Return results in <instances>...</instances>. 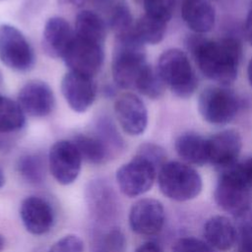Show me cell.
<instances>
[{
	"label": "cell",
	"mask_w": 252,
	"mask_h": 252,
	"mask_svg": "<svg viewBox=\"0 0 252 252\" xmlns=\"http://www.w3.org/2000/svg\"><path fill=\"white\" fill-rule=\"evenodd\" d=\"M181 17L192 32L206 33L215 26L216 12L206 0H182Z\"/></svg>",
	"instance_id": "d6986e66"
},
{
	"label": "cell",
	"mask_w": 252,
	"mask_h": 252,
	"mask_svg": "<svg viewBox=\"0 0 252 252\" xmlns=\"http://www.w3.org/2000/svg\"><path fill=\"white\" fill-rule=\"evenodd\" d=\"M25 123V112L18 101L0 94V135L16 133L24 128Z\"/></svg>",
	"instance_id": "cb8c5ba5"
},
{
	"label": "cell",
	"mask_w": 252,
	"mask_h": 252,
	"mask_svg": "<svg viewBox=\"0 0 252 252\" xmlns=\"http://www.w3.org/2000/svg\"><path fill=\"white\" fill-rule=\"evenodd\" d=\"M0 60L8 68L26 72L35 62L33 49L23 32L9 24L0 25Z\"/></svg>",
	"instance_id": "52a82bcc"
},
{
	"label": "cell",
	"mask_w": 252,
	"mask_h": 252,
	"mask_svg": "<svg viewBox=\"0 0 252 252\" xmlns=\"http://www.w3.org/2000/svg\"><path fill=\"white\" fill-rule=\"evenodd\" d=\"M128 220L131 229L137 234H157L164 224V208L158 200L153 198L140 199L131 207Z\"/></svg>",
	"instance_id": "7c38bea8"
},
{
	"label": "cell",
	"mask_w": 252,
	"mask_h": 252,
	"mask_svg": "<svg viewBox=\"0 0 252 252\" xmlns=\"http://www.w3.org/2000/svg\"><path fill=\"white\" fill-rule=\"evenodd\" d=\"M94 8L99 11H111V9L118 4V0H89Z\"/></svg>",
	"instance_id": "d590c367"
},
{
	"label": "cell",
	"mask_w": 252,
	"mask_h": 252,
	"mask_svg": "<svg viewBox=\"0 0 252 252\" xmlns=\"http://www.w3.org/2000/svg\"><path fill=\"white\" fill-rule=\"evenodd\" d=\"M84 242L76 234H67L58 239L48 252H84Z\"/></svg>",
	"instance_id": "1f68e13d"
},
{
	"label": "cell",
	"mask_w": 252,
	"mask_h": 252,
	"mask_svg": "<svg viewBox=\"0 0 252 252\" xmlns=\"http://www.w3.org/2000/svg\"><path fill=\"white\" fill-rule=\"evenodd\" d=\"M237 239H239L241 252H252V225L249 220L241 224Z\"/></svg>",
	"instance_id": "e575fe53"
},
{
	"label": "cell",
	"mask_w": 252,
	"mask_h": 252,
	"mask_svg": "<svg viewBox=\"0 0 252 252\" xmlns=\"http://www.w3.org/2000/svg\"><path fill=\"white\" fill-rule=\"evenodd\" d=\"M158 72L163 83L178 97L191 96L197 87L198 79L187 55L180 49L165 50L158 58Z\"/></svg>",
	"instance_id": "277c9868"
},
{
	"label": "cell",
	"mask_w": 252,
	"mask_h": 252,
	"mask_svg": "<svg viewBox=\"0 0 252 252\" xmlns=\"http://www.w3.org/2000/svg\"><path fill=\"white\" fill-rule=\"evenodd\" d=\"M4 183H5V177H4V174H3L2 170L0 169V188L4 185Z\"/></svg>",
	"instance_id": "b9f144b4"
},
{
	"label": "cell",
	"mask_w": 252,
	"mask_h": 252,
	"mask_svg": "<svg viewBox=\"0 0 252 252\" xmlns=\"http://www.w3.org/2000/svg\"><path fill=\"white\" fill-rule=\"evenodd\" d=\"M239 106L237 95L224 87H208L202 91L198 99L201 116L213 125L229 123L236 116Z\"/></svg>",
	"instance_id": "8992f818"
},
{
	"label": "cell",
	"mask_w": 252,
	"mask_h": 252,
	"mask_svg": "<svg viewBox=\"0 0 252 252\" xmlns=\"http://www.w3.org/2000/svg\"><path fill=\"white\" fill-rule=\"evenodd\" d=\"M146 64L144 44L136 39L134 33L124 39H115L111 73L118 88H134L138 75Z\"/></svg>",
	"instance_id": "5b68a950"
},
{
	"label": "cell",
	"mask_w": 252,
	"mask_h": 252,
	"mask_svg": "<svg viewBox=\"0 0 252 252\" xmlns=\"http://www.w3.org/2000/svg\"><path fill=\"white\" fill-rule=\"evenodd\" d=\"M74 36L75 32L65 19L58 16L51 17L43 28L42 49L51 58H63Z\"/></svg>",
	"instance_id": "ac0fdd59"
},
{
	"label": "cell",
	"mask_w": 252,
	"mask_h": 252,
	"mask_svg": "<svg viewBox=\"0 0 252 252\" xmlns=\"http://www.w3.org/2000/svg\"><path fill=\"white\" fill-rule=\"evenodd\" d=\"M135 252H163L162 248L154 241H148L136 248Z\"/></svg>",
	"instance_id": "8d00e7d4"
},
{
	"label": "cell",
	"mask_w": 252,
	"mask_h": 252,
	"mask_svg": "<svg viewBox=\"0 0 252 252\" xmlns=\"http://www.w3.org/2000/svg\"><path fill=\"white\" fill-rule=\"evenodd\" d=\"M158 169L147 158L136 155L116 171L120 191L128 197H138L148 192L158 176Z\"/></svg>",
	"instance_id": "ba28073f"
},
{
	"label": "cell",
	"mask_w": 252,
	"mask_h": 252,
	"mask_svg": "<svg viewBox=\"0 0 252 252\" xmlns=\"http://www.w3.org/2000/svg\"><path fill=\"white\" fill-rule=\"evenodd\" d=\"M61 93L71 109L82 113L94 103L96 85L93 77L69 71L62 78Z\"/></svg>",
	"instance_id": "4fadbf2b"
},
{
	"label": "cell",
	"mask_w": 252,
	"mask_h": 252,
	"mask_svg": "<svg viewBox=\"0 0 252 252\" xmlns=\"http://www.w3.org/2000/svg\"><path fill=\"white\" fill-rule=\"evenodd\" d=\"M74 32L80 38L103 45L106 37V24L97 13L83 10L76 16Z\"/></svg>",
	"instance_id": "7402d4cb"
},
{
	"label": "cell",
	"mask_w": 252,
	"mask_h": 252,
	"mask_svg": "<svg viewBox=\"0 0 252 252\" xmlns=\"http://www.w3.org/2000/svg\"><path fill=\"white\" fill-rule=\"evenodd\" d=\"M166 23L143 15L134 24L133 33L142 44H158L160 42L166 32Z\"/></svg>",
	"instance_id": "484cf974"
},
{
	"label": "cell",
	"mask_w": 252,
	"mask_h": 252,
	"mask_svg": "<svg viewBox=\"0 0 252 252\" xmlns=\"http://www.w3.org/2000/svg\"><path fill=\"white\" fill-rule=\"evenodd\" d=\"M62 59L69 71L94 78L104 61L103 46L75 35Z\"/></svg>",
	"instance_id": "9c48e42d"
},
{
	"label": "cell",
	"mask_w": 252,
	"mask_h": 252,
	"mask_svg": "<svg viewBox=\"0 0 252 252\" xmlns=\"http://www.w3.org/2000/svg\"><path fill=\"white\" fill-rule=\"evenodd\" d=\"M244 32L247 40L252 45V9L249 11L244 25Z\"/></svg>",
	"instance_id": "74e56055"
},
{
	"label": "cell",
	"mask_w": 252,
	"mask_h": 252,
	"mask_svg": "<svg viewBox=\"0 0 252 252\" xmlns=\"http://www.w3.org/2000/svg\"><path fill=\"white\" fill-rule=\"evenodd\" d=\"M173 252H213L211 246L195 237L179 238L173 245Z\"/></svg>",
	"instance_id": "836d02e7"
},
{
	"label": "cell",
	"mask_w": 252,
	"mask_h": 252,
	"mask_svg": "<svg viewBox=\"0 0 252 252\" xmlns=\"http://www.w3.org/2000/svg\"><path fill=\"white\" fill-rule=\"evenodd\" d=\"M134 20L130 9L125 3L119 2L109 13V27L115 39H124L133 35Z\"/></svg>",
	"instance_id": "83f0119b"
},
{
	"label": "cell",
	"mask_w": 252,
	"mask_h": 252,
	"mask_svg": "<svg viewBox=\"0 0 252 252\" xmlns=\"http://www.w3.org/2000/svg\"><path fill=\"white\" fill-rule=\"evenodd\" d=\"M241 166H242L243 173H244L248 183L252 187V157L250 158H248L245 162L241 163Z\"/></svg>",
	"instance_id": "f35d334b"
},
{
	"label": "cell",
	"mask_w": 252,
	"mask_h": 252,
	"mask_svg": "<svg viewBox=\"0 0 252 252\" xmlns=\"http://www.w3.org/2000/svg\"><path fill=\"white\" fill-rule=\"evenodd\" d=\"M94 130V136H96L103 144L109 159H112L123 153L125 142L113 123V120L108 115H100L96 119Z\"/></svg>",
	"instance_id": "603a6c76"
},
{
	"label": "cell",
	"mask_w": 252,
	"mask_h": 252,
	"mask_svg": "<svg viewBox=\"0 0 252 252\" xmlns=\"http://www.w3.org/2000/svg\"><path fill=\"white\" fill-rule=\"evenodd\" d=\"M17 168L21 176L31 184H40L45 178V160L39 154L22 156Z\"/></svg>",
	"instance_id": "f1b7e54d"
},
{
	"label": "cell",
	"mask_w": 252,
	"mask_h": 252,
	"mask_svg": "<svg viewBox=\"0 0 252 252\" xmlns=\"http://www.w3.org/2000/svg\"><path fill=\"white\" fill-rule=\"evenodd\" d=\"M143 6L146 15L167 24L173 15L175 0H143Z\"/></svg>",
	"instance_id": "4dcf8cb0"
},
{
	"label": "cell",
	"mask_w": 252,
	"mask_h": 252,
	"mask_svg": "<svg viewBox=\"0 0 252 252\" xmlns=\"http://www.w3.org/2000/svg\"><path fill=\"white\" fill-rule=\"evenodd\" d=\"M4 245H5V240H4L3 236L0 234V252L3 250V248H4Z\"/></svg>",
	"instance_id": "7bdbcfd3"
},
{
	"label": "cell",
	"mask_w": 252,
	"mask_h": 252,
	"mask_svg": "<svg viewBox=\"0 0 252 252\" xmlns=\"http://www.w3.org/2000/svg\"><path fill=\"white\" fill-rule=\"evenodd\" d=\"M242 148L240 134L234 129H225L208 139L209 162L220 170L236 163Z\"/></svg>",
	"instance_id": "2e32d148"
},
{
	"label": "cell",
	"mask_w": 252,
	"mask_h": 252,
	"mask_svg": "<svg viewBox=\"0 0 252 252\" xmlns=\"http://www.w3.org/2000/svg\"><path fill=\"white\" fill-rule=\"evenodd\" d=\"M2 81H3V78H2V74H1V71H0V85L2 84Z\"/></svg>",
	"instance_id": "ee69618b"
},
{
	"label": "cell",
	"mask_w": 252,
	"mask_h": 252,
	"mask_svg": "<svg viewBox=\"0 0 252 252\" xmlns=\"http://www.w3.org/2000/svg\"><path fill=\"white\" fill-rule=\"evenodd\" d=\"M86 197L90 213L100 224H107L116 218L118 199L107 180L102 178L92 180L87 187Z\"/></svg>",
	"instance_id": "8fae6325"
},
{
	"label": "cell",
	"mask_w": 252,
	"mask_h": 252,
	"mask_svg": "<svg viewBox=\"0 0 252 252\" xmlns=\"http://www.w3.org/2000/svg\"><path fill=\"white\" fill-rule=\"evenodd\" d=\"M18 103L25 112L32 117H44L55 106V96L48 84L41 80H31L20 90Z\"/></svg>",
	"instance_id": "9a60e30c"
},
{
	"label": "cell",
	"mask_w": 252,
	"mask_h": 252,
	"mask_svg": "<svg viewBox=\"0 0 252 252\" xmlns=\"http://www.w3.org/2000/svg\"><path fill=\"white\" fill-rule=\"evenodd\" d=\"M189 45L200 71L208 79L221 85H228L236 79L242 57L241 43L237 38L229 36L210 40L193 37Z\"/></svg>",
	"instance_id": "6da1fadb"
},
{
	"label": "cell",
	"mask_w": 252,
	"mask_h": 252,
	"mask_svg": "<svg viewBox=\"0 0 252 252\" xmlns=\"http://www.w3.org/2000/svg\"><path fill=\"white\" fill-rule=\"evenodd\" d=\"M125 244L123 232L118 227H112L95 238L92 252H123Z\"/></svg>",
	"instance_id": "f546056e"
},
{
	"label": "cell",
	"mask_w": 252,
	"mask_h": 252,
	"mask_svg": "<svg viewBox=\"0 0 252 252\" xmlns=\"http://www.w3.org/2000/svg\"><path fill=\"white\" fill-rule=\"evenodd\" d=\"M247 76H248V81L250 85L252 86V58L250 59L248 66H247Z\"/></svg>",
	"instance_id": "60d3db41"
},
{
	"label": "cell",
	"mask_w": 252,
	"mask_h": 252,
	"mask_svg": "<svg viewBox=\"0 0 252 252\" xmlns=\"http://www.w3.org/2000/svg\"><path fill=\"white\" fill-rule=\"evenodd\" d=\"M116 120L122 130L131 136L145 132L148 125V110L144 101L134 94H124L114 104Z\"/></svg>",
	"instance_id": "5bb4252c"
},
{
	"label": "cell",
	"mask_w": 252,
	"mask_h": 252,
	"mask_svg": "<svg viewBox=\"0 0 252 252\" xmlns=\"http://www.w3.org/2000/svg\"><path fill=\"white\" fill-rule=\"evenodd\" d=\"M20 216L25 228L34 235L45 234L54 223V213L50 204L38 196H29L23 200Z\"/></svg>",
	"instance_id": "e0dca14e"
},
{
	"label": "cell",
	"mask_w": 252,
	"mask_h": 252,
	"mask_svg": "<svg viewBox=\"0 0 252 252\" xmlns=\"http://www.w3.org/2000/svg\"><path fill=\"white\" fill-rule=\"evenodd\" d=\"M165 87L157 67L155 68L148 63L142 68L134 85V89L152 99L159 98L163 94Z\"/></svg>",
	"instance_id": "4316f807"
},
{
	"label": "cell",
	"mask_w": 252,
	"mask_h": 252,
	"mask_svg": "<svg viewBox=\"0 0 252 252\" xmlns=\"http://www.w3.org/2000/svg\"><path fill=\"white\" fill-rule=\"evenodd\" d=\"M249 220V222L251 223V225H252V214H251V216H250V219L248 220Z\"/></svg>",
	"instance_id": "f6af8a7d"
},
{
	"label": "cell",
	"mask_w": 252,
	"mask_h": 252,
	"mask_svg": "<svg viewBox=\"0 0 252 252\" xmlns=\"http://www.w3.org/2000/svg\"><path fill=\"white\" fill-rule=\"evenodd\" d=\"M204 235L211 247L220 251L230 249L237 241V229L224 216L210 218L204 226Z\"/></svg>",
	"instance_id": "ffe728a7"
},
{
	"label": "cell",
	"mask_w": 252,
	"mask_h": 252,
	"mask_svg": "<svg viewBox=\"0 0 252 252\" xmlns=\"http://www.w3.org/2000/svg\"><path fill=\"white\" fill-rule=\"evenodd\" d=\"M158 182L164 196L178 202L196 198L203 187L198 171L180 161L165 162L158 172Z\"/></svg>",
	"instance_id": "3957f363"
},
{
	"label": "cell",
	"mask_w": 252,
	"mask_h": 252,
	"mask_svg": "<svg viewBox=\"0 0 252 252\" xmlns=\"http://www.w3.org/2000/svg\"><path fill=\"white\" fill-rule=\"evenodd\" d=\"M136 155L141 156L153 162L158 170L165 163V153L162 148L156 144L145 143L141 145Z\"/></svg>",
	"instance_id": "d6a6232c"
},
{
	"label": "cell",
	"mask_w": 252,
	"mask_h": 252,
	"mask_svg": "<svg viewBox=\"0 0 252 252\" xmlns=\"http://www.w3.org/2000/svg\"><path fill=\"white\" fill-rule=\"evenodd\" d=\"M82 157L72 141L59 140L55 142L48 153V167L54 179L69 185L79 176Z\"/></svg>",
	"instance_id": "30bf717a"
},
{
	"label": "cell",
	"mask_w": 252,
	"mask_h": 252,
	"mask_svg": "<svg viewBox=\"0 0 252 252\" xmlns=\"http://www.w3.org/2000/svg\"><path fill=\"white\" fill-rule=\"evenodd\" d=\"M89 0H58L61 4H68V5H73L77 7H81L84 4H86Z\"/></svg>",
	"instance_id": "ab89813d"
},
{
	"label": "cell",
	"mask_w": 252,
	"mask_h": 252,
	"mask_svg": "<svg viewBox=\"0 0 252 252\" xmlns=\"http://www.w3.org/2000/svg\"><path fill=\"white\" fill-rule=\"evenodd\" d=\"M72 142L79 151L82 159L93 164H101L109 160V157L103 144L96 136L77 134Z\"/></svg>",
	"instance_id": "d4e9b609"
},
{
	"label": "cell",
	"mask_w": 252,
	"mask_h": 252,
	"mask_svg": "<svg viewBox=\"0 0 252 252\" xmlns=\"http://www.w3.org/2000/svg\"><path fill=\"white\" fill-rule=\"evenodd\" d=\"M174 147L177 155L189 164L201 166L209 162L208 139L197 133L181 134L177 137Z\"/></svg>",
	"instance_id": "44dd1931"
},
{
	"label": "cell",
	"mask_w": 252,
	"mask_h": 252,
	"mask_svg": "<svg viewBox=\"0 0 252 252\" xmlns=\"http://www.w3.org/2000/svg\"><path fill=\"white\" fill-rule=\"evenodd\" d=\"M215 201L224 212L234 216H244L252 206V187L248 183L241 164L220 170L215 189Z\"/></svg>",
	"instance_id": "7a4b0ae2"
}]
</instances>
